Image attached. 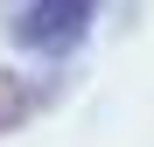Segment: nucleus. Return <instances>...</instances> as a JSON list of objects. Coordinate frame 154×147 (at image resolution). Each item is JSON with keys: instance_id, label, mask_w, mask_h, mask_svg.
I'll return each instance as SVG.
<instances>
[{"instance_id": "nucleus-2", "label": "nucleus", "mask_w": 154, "mask_h": 147, "mask_svg": "<svg viewBox=\"0 0 154 147\" xmlns=\"http://www.w3.org/2000/svg\"><path fill=\"white\" fill-rule=\"evenodd\" d=\"M42 98H49V84H28L21 70H0V133L28 126V119L42 112Z\"/></svg>"}, {"instance_id": "nucleus-1", "label": "nucleus", "mask_w": 154, "mask_h": 147, "mask_svg": "<svg viewBox=\"0 0 154 147\" xmlns=\"http://www.w3.org/2000/svg\"><path fill=\"white\" fill-rule=\"evenodd\" d=\"M98 28V0H21L7 35L14 49H28V56H70V49H84Z\"/></svg>"}]
</instances>
